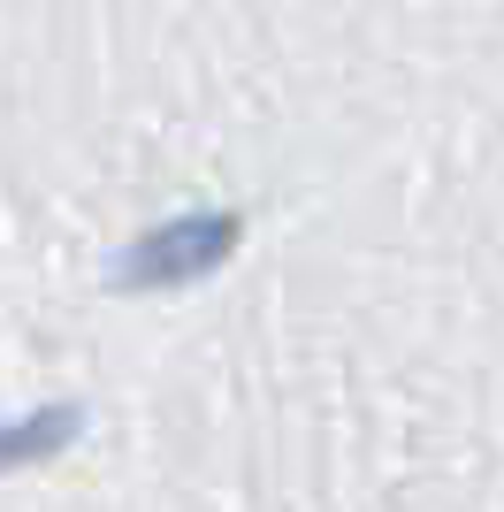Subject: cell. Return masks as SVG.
<instances>
[{"label": "cell", "mask_w": 504, "mask_h": 512, "mask_svg": "<svg viewBox=\"0 0 504 512\" xmlns=\"http://www.w3.org/2000/svg\"><path fill=\"white\" fill-rule=\"evenodd\" d=\"M237 237H245V222L222 207H199V214H168V222H153V230H138L123 245V260L107 268V283L115 291H184V283L214 276L222 260L237 253Z\"/></svg>", "instance_id": "cell-1"}, {"label": "cell", "mask_w": 504, "mask_h": 512, "mask_svg": "<svg viewBox=\"0 0 504 512\" xmlns=\"http://www.w3.org/2000/svg\"><path fill=\"white\" fill-rule=\"evenodd\" d=\"M77 436H84V406H39V413H23V421H0V474L39 467V459L69 451Z\"/></svg>", "instance_id": "cell-2"}]
</instances>
